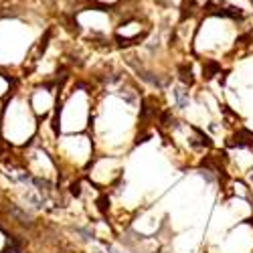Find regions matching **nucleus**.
I'll use <instances>...</instances> for the list:
<instances>
[{
    "label": "nucleus",
    "mask_w": 253,
    "mask_h": 253,
    "mask_svg": "<svg viewBox=\"0 0 253 253\" xmlns=\"http://www.w3.org/2000/svg\"><path fill=\"white\" fill-rule=\"evenodd\" d=\"M175 99H176V105L180 110H184L186 105H189V99H191V93L186 87H176L175 89Z\"/></svg>",
    "instance_id": "nucleus-1"
}]
</instances>
